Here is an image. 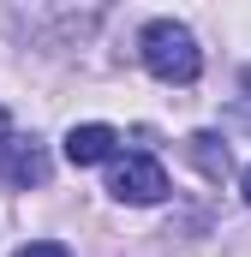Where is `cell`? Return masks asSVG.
I'll use <instances>...</instances> for the list:
<instances>
[{
  "mask_svg": "<svg viewBox=\"0 0 251 257\" xmlns=\"http://www.w3.org/2000/svg\"><path fill=\"white\" fill-rule=\"evenodd\" d=\"M138 60H144L150 78H162V84H197L203 48H197V36H191L180 18H150L138 30Z\"/></svg>",
  "mask_w": 251,
  "mask_h": 257,
  "instance_id": "obj_1",
  "label": "cell"
},
{
  "mask_svg": "<svg viewBox=\"0 0 251 257\" xmlns=\"http://www.w3.org/2000/svg\"><path fill=\"white\" fill-rule=\"evenodd\" d=\"M108 197H114V203H132V209L162 203V197H168V168H162L150 150L114 156V162H108Z\"/></svg>",
  "mask_w": 251,
  "mask_h": 257,
  "instance_id": "obj_2",
  "label": "cell"
},
{
  "mask_svg": "<svg viewBox=\"0 0 251 257\" xmlns=\"http://www.w3.org/2000/svg\"><path fill=\"white\" fill-rule=\"evenodd\" d=\"M0 186H6V192L48 186V150H42V138H24V132H12V138L0 144Z\"/></svg>",
  "mask_w": 251,
  "mask_h": 257,
  "instance_id": "obj_3",
  "label": "cell"
},
{
  "mask_svg": "<svg viewBox=\"0 0 251 257\" xmlns=\"http://www.w3.org/2000/svg\"><path fill=\"white\" fill-rule=\"evenodd\" d=\"M60 150H66V162H72V168H102V162H114V156H120V132L102 126V120H84V126L66 132Z\"/></svg>",
  "mask_w": 251,
  "mask_h": 257,
  "instance_id": "obj_4",
  "label": "cell"
},
{
  "mask_svg": "<svg viewBox=\"0 0 251 257\" xmlns=\"http://www.w3.org/2000/svg\"><path fill=\"white\" fill-rule=\"evenodd\" d=\"M186 156H191V168H197L203 180H215V186L233 174V150H227L215 132H191V138H186Z\"/></svg>",
  "mask_w": 251,
  "mask_h": 257,
  "instance_id": "obj_5",
  "label": "cell"
},
{
  "mask_svg": "<svg viewBox=\"0 0 251 257\" xmlns=\"http://www.w3.org/2000/svg\"><path fill=\"white\" fill-rule=\"evenodd\" d=\"M227 120H233V126H245V132H251V66H245V72H239V96H233V108H227Z\"/></svg>",
  "mask_w": 251,
  "mask_h": 257,
  "instance_id": "obj_6",
  "label": "cell"
},
{
  "mask_svg": "<svg viewBox=\"0 0 251 257\" xmlns=\"http://www.w3.org/2000/svg\"><path fill=\"white\" fill-rule=\"evenodd\" d=\"M12 257H72V251H66L60 239H30V245H18Z\"/></svg>",
  "mask_w": 251,
  "mask_h": 257,
  "instance_id": "obj_7",
  "label": "cell"
},
{
  "mask_svg": "<svg viewBox=\"0 0 251 257\" xmlns=\"http://www.w3.org/2000/svg\"><path fill=\"white\" fill-rule=\"evenodd\" d=\"M239 197H245V203H251V168H245V174H239Z\"/></svg>",
  "mask_w": 251,
  "mask_h": 257,
  "instance_id": "obj_8",
  "label": "cell"
},
{
  "mask_svg": "<svg viewBox=\"0 0 251 257\" xmlns=\"http://www.w3.org/2000/svg\"><path fill=\"white\" fill-rule=\"evenodd\" d=\"M6 138H12V120H6V108H0V144H6Z\"/></svg>",
  "mask_w": 251,
  "mask_h": 257,
  "instance_id": "obj_9",
  "label": "cell"
}]
</instances>
